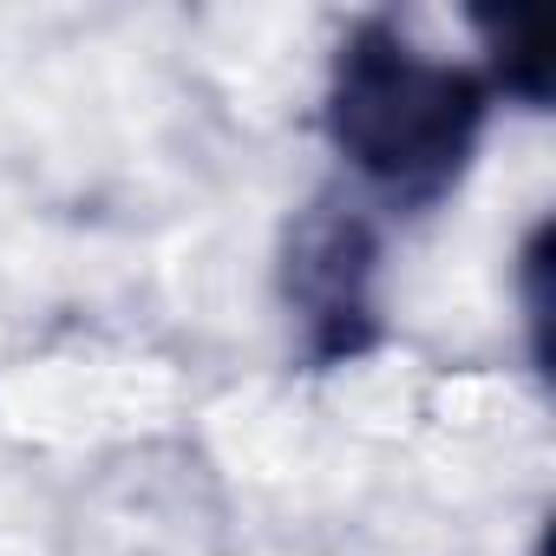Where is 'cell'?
Listing matches in <instances>:
<instances>
[{
  "instance_id": "cell-1",
  "label": "cell",
  "mask_w": 556,
  "mask_h": 556,
  "mask_svg": "<svg viewBox=\"0 0 556 556\" xmlns=\"http://www.w3.org/2000/svg\"><path fill=\"white\" fill-rule=\"evenodd\" d=\"M484 118H491V79L432 60L393 21H361L334 53L328 138L393 203L445 197L465 177Z\"/></svg>"
},
{
  "instance_id": "cell-2",
  "label": "cell",
  "mask_w": 556,
  "mask_h": 556,
  "mask_svg": "<svg viewBox=\"0 0 556 556\" xmlns=\"http://www.w3.org/2000/svg\"><path fill=\"white\" fill-rule=\"evenodd\" d=\"M374 275H380V236L361 216V203H315L295 216L289 249H282V295L302 321L308 361L334 367L374 348L380 334V302H374Z\"/></svg>"
},
{
  "instance_id": "cell-3",
  "label": "cell",
  "mask_w": 556,
  "mask_h": 556,
  "mask_svg": "<svg viewBox=\"0 0 556 556\" xmlns=\"http://www.w3.org/2000/svg\"><path fill=\"white\" fill-rule=\"evenodd\" d=\"M484 27V40H491V86H504L510 99H523V105H543L549 99V79H543V53L530 47V21L523 14H504V21H478Z\"/></svg>"
}]
</instances>
